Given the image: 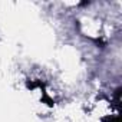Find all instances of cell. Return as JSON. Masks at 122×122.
Segmentation results:
<instances>
[]
</instances>
